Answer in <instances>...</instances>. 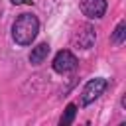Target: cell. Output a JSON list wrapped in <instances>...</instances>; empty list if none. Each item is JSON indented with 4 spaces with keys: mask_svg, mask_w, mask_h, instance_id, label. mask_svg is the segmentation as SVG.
Returning <instances> with one entry per match:
<instances>
[{
    "mask_svg": "<svg viewBox=\"0 0 126 126\" xmlns=\"http://www.w3.org/2000/svg\"><path fill=\"white\" fill-rule=\"evenodd\" d=\"M112 43H116V45H120L124 39H126V22H120L118 26H116V30H114V33H112Z\"/></svg>",
    "mask_w": 126,
    "mask_h": 126,
    "instance_id": "cell-8",
    "label": "cell"
},
{
    "mask_svg": "<svg viewBox=\"0 0 126 126\" xmlns=\"http://www.w3.org/2000/svg\"><path fill=\"white\" fill-rule=\"evenodd\" d=\"M53 71L65 75V73H71L75 67H77V57L69 51V49H61L55 57H53Z\"/></svg>",
    "mask_w": 126,
    "mask_h": 126,
    "instance_id": "cell-4",
    "label": "cell"
},
{
    "mask_svg": "<svg viewBox=\"0 0 126 126\" xmlns=\"http://www.w3.org/2000/svg\"><path fill=\"white\" fill-rule=\"evenodd\" d=\"M75 114H77V106L71 102V104H67V108H65V112H63V116H61V120H59V124L61 126H69L71 122H73V118H75Z\"/></svg>",
    "mask_w": 126,
    "mask_h": 126,
    "instance_id": "cell-7",
    "label": "cell"
},
{
    "mask_svg": "<svg viewBox=\"0 0 126 126\" xmlns=\"http://www.w3.org/2000/svg\"><path fill=\"white\" fill-rule=\"evenodd\" d=\"M106 79H102V77H96V79H91L87 85H85V89H83V94H81V102L83 104H91V102H94L102 93H104V89H106Z\"/></svg>",
    "mask_w": 126,
    "mask_h": 126,
    "instance_id": "cell-3",
    "label": "cell"
},
{
    "mask_svg": "<svg viewBox=\"0 0 126 126\" xmlns=\"http://www.w3.org/2000/svg\"><path fill=\"white\" fill-rule=\"evenodd\" d=\"M39 32V22L33 14H20L12 24V37L18 45H30Z\"/></svg>",
    "mask_w": 126,
    "mask_h": 126,
    "instance_id": "cell-1",
    "label": "cell"
},
{
    "mask_svg": "<svg viewBox=\"0 0 126 126\" xmlns=\"http://www.w3.org/2000/svg\"><path fill=\"white\" fill-rule=\"evenodd\" d=\"M94 39H96V32H94V28L91 24L79 26L71 35V43L77 49H91L94 45Z\"/></svg>",
    "mask_w": 126,
    "mask_h": 126,
    "instance_id": "cell-2",
    "label": "cell"
},
{
    "mask_svg": "<svg viewBox=\"0 0 126 126\" xmlns=\"http://www.w3.org/2000/svg\"><path fill=\"white\" fill-rule=\"evenodd\" d=\"M47 55H49V45H47V43H39V45H35V47L32 49V53H30V63H32V65H39V63L45 61Z\"/></svg>",
    "mask_w": 126,
    "mask_h": 126,
    "instance_id": "cell-6",
    "label": "cell"
},
{
    "mask_svg": "<svg viewBox=\"0 0 126 126\" xmlns=\"http://www.w3.org/2000/svg\"><path fill=\"white\" fill-rule=\"evenodd\" d=\"M81 12L91 20H98L106 12V0H81Z\"/></svg>",
    "mask_w": 126,
    "mask_h": 126,
    "instance_id": "cell-5",
    "label": "cell"
},
{
    "mask_svg": "<svg viewBox=\"0 0 126 126\" xmlns=\"http://www.w3.org/2000/svg\"><path fill=\"white\" fill-rule=\"evenodd\" d=\"M10 2H12V4H16V6H18V4H24V2H28V0H10Z\"/></svg>",
    "mask_w": 126,
    "mask_h": 126,
    "instance_id": "cell-9",
    "label": "cell"
}]
</instances>
